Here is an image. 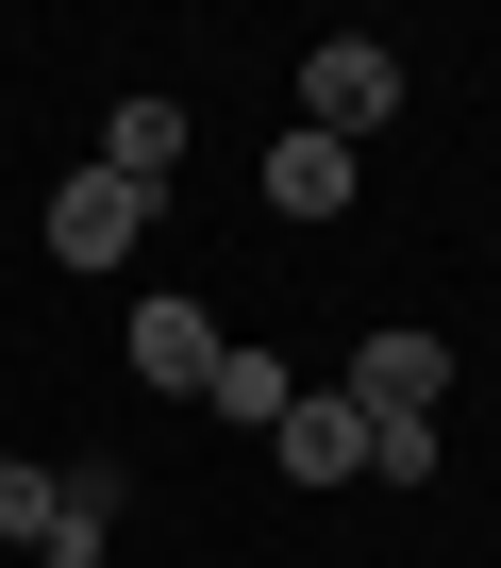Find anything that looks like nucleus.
Masks as SVG:
<instances>
[{"mask_svg": "<svg viewBox=\"0 0 501 568\" xmlns=\"http://www.w3.org/2000/svg\"><path fill=\"white\" fill-rule=\"evenodd\" d=\"M335 402H351V418H434V402H451V352H434L418 318H385V335L351 352V385H335Z\"/></svg>", "mask_w": 501, "mask_h": 568, "instance_id": "2", "label": "nucleus"}, {"mask_svg": "<svg viewBox=\"0 0 501 568\" xmlns=\"http://www.w3.org/2000/svg\"><path fill=\"white\" fill-rule=\"evenodd\" d=\"M268 452H285V468H301V485H351V468H368V418H351V402H335V385H301V402H285V435H268Z\"/></svg>", "mask_w": 501, "mask_h": 568, "instance_id": "6", "label": "nucleus"}, {"mask_svg": "<svg viewBox=\"0 0 501 568\" xmlns=\"http://www.w3.org/2000/svg\"><path fill=\"white\" fill-rule=\"evenodd\" d=\"M268 201H285V217H351V151H335V134H285V151H268Z\"/></svg>", "mask_w": 501, "mask_h": 568, "instance_id": "8", "label": "nucleus"}, {"mask_svg": "<svg viewBox=\"0 0 501 568\" xmlns=\"http://www.w3.org/2000/svg\"><path fill=\"white\" fill-rule=\"evenodd\" d=\"M101 168H117V184L151 201V184L184 168V101H117V118H101Z\"/></svg>", "mask_w": 501, "mask_h": 568, "instance_id": "7", "label": "nucleus"}, {"mask_svg": "<svg viewBox=\"0 0 501 568\" xmlns=\"http://www.w3.org/2000/svg\"><path fill=\"white\" fill-rule=\"evenodd\" d=\"M117 501H134V485H117L101 452L51 468V535H34V568H101V551H117Z\"/></svg>", "mask_w": 501, "mask_h": 568, "instance_id": "5", "label": "nucleus"}, {"mask_svg": "<svg viewBox=\"0 0 501 568\" xmlns=\"http://www.w3.org/2000/svg\"><path fill=\"white\" fill-rule=\"evenodd\" d=\"M385 101H401V51H385V34H335V51H301V134H335V151H351Z\"/></svg>", "mask_w": 501, "mask_h": 568, "instance_id": "1", "label": "nucleus"}, {"mask_svg": "<svg viewBox=\"0 0 501 568\" xmlns=\"http://www.w3.org/2000/svg\"><path fill=\"white\" fill-rule=\"evenodd\" d=\"M51 535V452H0V551Z\"/></svg>", "mask_w": 501, "mask_h": 568, "instance_id": "10", "label": "nucleus"}, {"mask_svg": "<svg viewBox=\"0 0 501 568\" xmlns=\"http://www.w3.org/2000/svg\"><path fill=\"white\" fill-rule=\"evenodd\" d=\"M368 485H434V418H368Z\"/></svg>", "mask_w": 501, "mask_h": 568, "instance_id": "11", "label": "nucleus"}, {"mask_svg": "<svg viewBox=\"0 0 501 568\" xmlns=\"http://www.w3.org/2000/svg\"><path fill=\"white\" fill-rule=\"evenodd\" d=\"M117 352H134V385H167V402H201V385H217V352H234V335H217V318H201V302H134V335H117Z\"/></svg>", "mask_w": 501, "mask_h": 568, "instance_id": "3", "label": "nucleus"}, {"mask_svg": "<svg viewBox=\"0 0 501 568\" xmlns=\"http://www.w3.org/2000/svg\"><path fill=\"white\" fill-rule=\"evenodd\" d=\"M201 402H217V418H250V435H285V402H301V385H285L268 352H217V385H201Z\"/></svg>", "mask_w": 501, "mask_h": 568, "instance_id": "9", "label": "nucleus"}, {"mask_svg": "<svg viewBox=\"0 0 501 568\" xmlns=\"http://www.w3.org/2000/svg\"><path fill=\"white\" fill-rule=\"evenodd\" d=\"M134 217H151V201H134L117 168H84V184H51V267H117V251H134Z\"/></svg>", "mask_w": 501, "mask_h": 568, "instance_id": "4", "label": "nucleus"}]
</instances>
